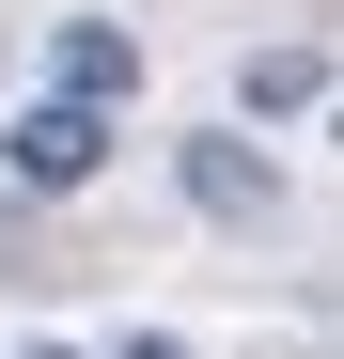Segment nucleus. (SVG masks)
<instances>
[{"label":"nucleus","mask_w":344,"mask_h":359,"mask_svg":"<svg viewBox=\"0 0 344 359\" xmlns=\"http://www.w3.org/2000/svg\"><path fill=\"white\" fill-rule=\"evenodd\" d=\"M172 172H188V203L219 219V234H282V172L235 141V126H204V141H172Z\"/></svg>","instance_id":"obj_2"},{"label":"nucleus","mask_w":344,"mask_h":359,"mask_svg":"<svg viewBox=\"0 0 344 359\" xmlns=\"http://www.w3.org/2000/svg\"><path fill=\"white\" fill-rule=\"evenodd\" d=\"M126 359H188V344H172V328H126Z\"/></svg>","instance_id":"obj_5"},{"label":"nucleus","mask_w":344,"mask_h":359,"mask_svg":"<svg viewBox=\"0 0 344 359\" xmlns=\"http://www.w3.org/2000/svg\"><path fill=\"white\" fill-rule=\"evenodd\" d=\"M47 94L126 109V94H141V32H126V16H63V47H47Z\"/></svg>","instance_id":"obj_3"},{"label":"nucleus","mask_w":344,"mask_h":359,"mask_svg":"<svg viewBox=\"0 0 344 359\" xmlns=\"http://www.w3.org/2000/svg\"><path fill=\"white\" fill-rule=\"evenodd\" d=\"M16 359H79V344H16Z\"/></svg>","instance_id":"obj_6"},{"label":"nucleus","mask_w":344,"mask_h":359,"mask_svg":"<svg viewBox=\"0 0 344 359\" xmlns=\"http://www.w3.org/2000/svg\"><path fill=\"white\" fill-rule=\"evenodd\" d=\"M0 156H16V188H47V203H63V188H94V172H110V109H79V94H32Z\"/></svg>","instance_id":"obj_1"},{"label":"nucleus","mask_w":344,"mask_h":359,"mask_svg":"<svg viewBox=\"0 0 344 359\" xmlns=\"http://www.w3.org/2000/svg\"><path fill=\"white\" fill-rule=\"evenodd\" d=\"M313 94H329V63H313V47H251V63H235V109H251V126H298Z\"/></svg>","instance_id":"obj_4"}]
</instances>
